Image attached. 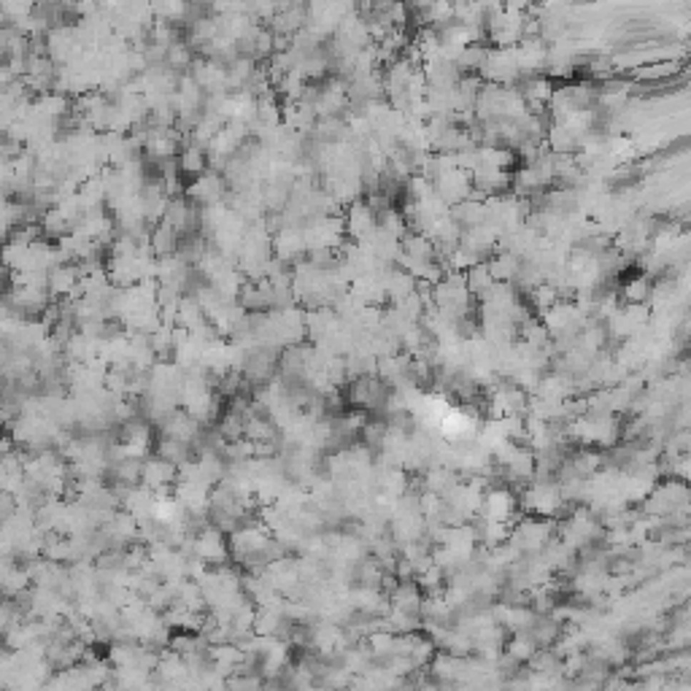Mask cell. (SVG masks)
I'll return each mask as SVG.
<instances>
[{
    "instance_id": "cell-5",
    "label": "cell",
    "mask_w": 691,
    "mask_h": 691,
    "mask_svg": "<svg viewBox=\"0 0 691 691\" xmlns=\"http://www.w3.org/2000/svg\"><path fill=\"white\" fill-rule=\"evenodd\" d=\"M182 168L187 170V173H200V170L206 168L203 151H200V149H187V151L182 154Z\"/></svg>"
},
{
    "instance_id": "cell-4",
    "label": "cell",
    "mask_w": 691,
    "mask_h": 691,
    "mask_svg": "<svg viewBox=\"0 0 691 691\" xmlns=\"http://www.w3.org/2000/svg\"><path fill=\"white\" fill-rule=\"evenodd\" d=\"M176 227L173 224H162V227H157V232H154V238H151V246H154V252L157 254H170L173 249H176Z\"/></svg>"
},
{
    "instance_id": "cell-3",
    "label": "cell",
    "mask_w": 691,
    "mask_h": 691,
    "mask_svg": "<svg viewBox=\"0 0 691 691\" xmlns=\"http://www.w3.org/2000/svg\"><path fill=\"white\" fill-rule=\"evenodd\" d=\"M392 605L397 610H416L419 607V592L413 583H400L392 589Z\"/></svg>"
},
{
    "instance_id": "cell-1",
    "label": "cell",
    "mask_w": 691,
    "mask_h": 691,
    "mask_svg": "<svg viewBox=\"0 0 691 691\" xmlns=\"http://www.w3.org/2000/svg\"><path fill=\"white\" fill-rule=\"evenodd\" d=\"M141 484L149 486V489H154V492H159V489H173V486L179 484V467H176L173 462L162 459V457L154 454V457L144 459Z\"/></svg>"
},
{
    "instance_id": "cell-2",
    "label": "cell",
    "mask_w": 691,
    "mask_h": 691,
    "mask_svg": "<svg viewBox=\"0 0 691 691\" xmlns=\"http://www.w3.org/2000/svg\"><path fill=\"white\" fill-rule=\"evenodd\" d=\"M154 454H157V457H162V459L173 462L176 467H182L184 462H189L194 457V449L189 446V443H182V440H176V437L159 435L157 446H154Z\"/></svg>"
}]
</instances>
